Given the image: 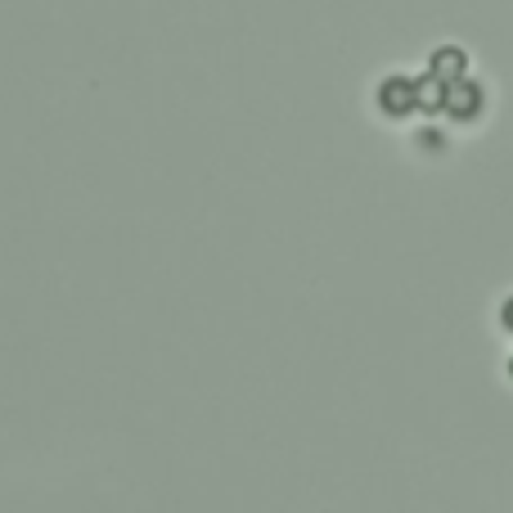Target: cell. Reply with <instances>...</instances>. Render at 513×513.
Instances as JSON below:
<instances>
[{"mask_svg":"<svg viewBox=\"0 0 513 513\" xmlns=\"http://www.w3.org/2000/svg\"><path fill=\"white\" fill-rule=\"evenodd\" d=\"M464 63H469V54L460 45H442V50H432V77L455 86V82H464Z\"/></svg>","mask_w":513,"mask_h":513,"instance_id":"1","label":"cell"},{"mask_svg":"<svg viewBox=\"0 0 513 513\" xmlns=\"http://www.w3.org/2000/svg\"><path fill=\"white\" fill-rule=\"evenodd\" d=\"M379 104L388 108V113H410L419 100H414V82H405V77H388L383 86H379Z\"/></svg>","mask_w":513,"mask_h":513,"instance_id":"2","label":"cell"},{"mask_svg":"<svg viewBox=\"0 0 513 513\" xmlns=\"http://www.w3.org/2000/svg\"><path fill=\"white\" fill-rule=\"evenodd\" d=\"M446 108H451L455 117H473V113L482 108V86H473V82H455V86L446 91Z\"/></svg>","mask_w":513,"mask_h":513,"instance_id":"3","label":"cell"},{"mask_svg":"<svg viewBox=\"0 0 513 513\" xmlns=\"http://www.w3.org/2000/svg\"><path fill=\"white\" fill-rule=\"evenodd\" d=\"M446 91H451V86H446V82H437L432 72H428L423 82H414V100H419L423 108H442V104H446Z\"/></svg>","mask_w":513,"mask_h":513,"instance_id":"4","label":"cell"},{"mask_svg":"<svg viewBox=\"0 0 513 513\" xmlns=\"http://www.w3.org/2000/svg\"><path fill=\"white\" fill-rule=\"evenodd\" d=\"M504 325H509V329H513V298H509V302H504Z\"/></svg>","mask_w":513,"mask_h":513,"instance_id":"5","label":"cell"}]
</instances>
